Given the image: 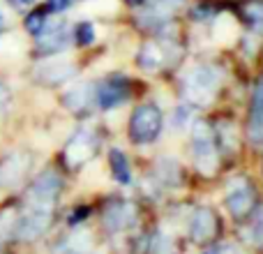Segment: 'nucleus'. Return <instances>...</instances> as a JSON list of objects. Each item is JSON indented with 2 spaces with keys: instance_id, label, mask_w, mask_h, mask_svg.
<instances>
[{
  "instance_id": "72a5a7b5",
  "label": "nucleus",
  "mask_w": 263,
  "mask_h": 254,
  "mask_svg": "<svg viewBox=\"0 0 263 254\" xmlns=\"http://www.w3.org/2000/svg\"><path fill=\"white\" fill-rule=\"evenodd\" d=\"M125 3H127L129 7H143V3H145V0H125Z\"/></svg>"
},
{
  "instance_id": "c85d7f7f",
  "label": "nucleus",
  "mask_w": 263,
  "mask_h": 254,
  "mask_svg": "<svg viewBox=\"0 0 263 254\" xmlns=\"http://www.w3.org/2000/svg\"><path fill=\"white\" fill-rule=\"evenodd\" d=\"M88 215H90V208H88V206H79V208H74V213L69 215V227H77V224H81L83 220L88 217Z\"/></svg>"
},
{
  "instance_id": "4468645a",
  "label": "nucleus",
  "mask_w": 263,
  "mask_h": 254,
  "mask_svg": "<svg viewBox=\"0 0 263 254\" xmlns=\"http://www.w3.org/2000/svg\"><path fill=\"white\" fill-rule=\"evenodd\" d=\"M69 44V30L65 23H55V26H44V30L37 35V51L40 53H58V51L67 49Z\"/></svg>"
},
{
  "instance_id": "473e14b6",
  "label": "nucleus",
  "mask_w": 263,
  "mask_h": 254,
  "mask_svg": "<svg viewBox=\"0 0 263 254\" xmlns=\"http://www.w3.org/2000/svg\"><path fill=\"white\" fill-rule=\"evenodd\" d=\"M30 3H35V0H9L12 7H26V5H30Z\"/></svg>"
},
{
  "instance_id": "f8f14e48",
  "label": "nucleus",
  "mask_w": 263,
  "mask_h": 254,
  "mask_svg": "<svg viewBox=\"0 0 263 254\" xmlns=\"http://www.w3.org/2000/svg\"><path fill=\"white\" fill-rule=\"evenodd\" d=\"M102 220H104V227L109 231H125V229L134 227L139 222V210H136L134 204H127V201L111 204V206H106Z\"/></svg>"
},
{
  "instance_id": "412c9836",
  "label": "nucleus",
  "mask_w": 263,
  "mask_h": 254,
  "mask_svg": "<svg viewBox=\"0 0 263 254\" xmlns=\"http://www.w3.org/2000/svg\"><path fill=\"white\" fill-rule=\"evenodd\" d=\"M242 236H245L247 243H252L254 247H261L263 245V208L256 210L254 220H252V224L242 231Z\"/></svg>"
},
{
  "instance_id": "ddd939ff",
  "label": "nucleus",
  "mask_w": 263,
  "mask_h": 254,
  "mask_svg": "<svg viewBox=\"0 0 263 254\" xmlns=\"http://www.w3.org/2000/svg\"><path fill=\"white\" fill-rule=\"evenodd\" d=\"M77 67L67 60H46L35 69V81L42 86H60L74 77Z\"/></svg>"
},
{
  "instance_id": "c756f323",
  "label": "nucleus",
  "mask_w": 263,
  "mask_h": 254,
  "mask_svg": "<svg viewBox=\"0 0 263 254\" xmlns=\"http://www.w3.org/2000/svg\"><path fill=\"white\" fill-rule=\"evenodd\" d=\"M69 3H72V0H49V7L53 9V12H63V9L69 7Z\"/></svg>"
},
{
  "instance_id": "6ab92c4d",
  "label": "nucleus",
  "mask_w": 263,
  "mask_h": 254,
  "mask_svg": "<svg viewBox=\"0 0 263 254\" xmlns=\"http://www.w3.org/2000/svg\"><path fill=\"white\" fill-rule=\"evenodd\" d=\"M155 178L164 187H178L180 185V167H178V162H173L168 157L159 159L157 167H155Z\"/></svg>"
},
{
  "instance_id": "4be33fe9",
  "label": "nucleus",
  "mask_w": 263,
  "mask_h": 254,
  "mask_svg": "<svg viewBox=\"0 0 263 254\" xmlns=\"http://www.w3.org/2000/svg\"><path fill=\"white\" fill-rule=\"evenodd\" d=\"M242 16L256 30H263V3H247L242 7Z\"/></svg>"
},
{
  "instance_id": "7c9ffc66",
  "label": "nucleus",
  "mask_w": 263,
  "mask_h": 254,
  "mask_svg": "<svg viewBox=\"0 0 263 254\" xmlns=\"http://www.w3.org/2000/svg\"><path fill=\"white\" fill-rule=\"evenodd\" d=\"M205 254H240V252H238L233 245H222V247H215V250H210Z\"/></svg>"
},
{
  "instance_id": "7ed1b4c3",
  "label": "nucleus",
  "mask_w": 263,
  "mask_h": 254,
  "mask_svg": "<svg viewBox=\"0 0 263 254\" xmlns=\"http://www.w3.org/2000/svg\"><path fill=\"white\" fill-rule=\"evenodd\" d=\"M159 130H162V111H159L157 104H141L134 109L129 118V139L132 143H153L159 136Z\"/></svg>"
},
{
  "instance_id": "20e7f679",
  "label": "nucleus",
  "mask_w": 263,
  "mask_h": 254,
  "mask_svg": "<svg viewBox=\"0 0 263 254\" xmlns=\"http://www.w3.org/2000/svg\"><path fill=\"white\" fill-rule=\"evenodd\" d=\"M100 148V136L95 134V130H79L72 139L67 141L63 150V162L69 169H81L83 164H88L97 155Z\"/></svg>"
},
{
  "instance_id": "f3484780",
  "label": "nucleus",
  "mask_w": 263,
  "mask_h": 254,
  "mask_svg": "<svg viewBox=\"0 0 263 254\" xmlns=\"http://www.w3.org/2000/svg\"><path fill=\"white\" fill-rule=\"evenodd\" d=\"M92 97H95V86H92V83H79L72 90L65 93L63 104L67 106L69 111H83L92 102Z\"/></svg>"
},
{
  "instance_id": "aec40b11",
  "label": "nucleus",
  "mask_w": 263,
  "mask_h": 254,
  "mask_svg": "<svg viewBox=\"0 0 263 254\" xmlns=\"http://www.w3.org/2000/svg\"><path fill=\"white\" fill-rule=\"evenodd\" d=\"M109 164H111V173H114L116 180H118L120 185H127V183L132 180L127 155H125L120 148H111L109 150Z\"/></svg>"
},
{
  "instance_id": "a878e982",
  "label": "nucleus",
  "mask_w": 263,
  "mask_h": 254,
  "mask_svg": "<svg viewBox=\"0 0 263 254\" xmlns=\"http://www.w3.org/2000/svg\"><path fill=\"white\" fill-rule=\"evenodd\" d=\"M44 26H46V12L44 9H37V12L28 14V19H26V30L28 32L40 35V32L44 30Z\"/></svg>"
},
{
  "instance_id": "423d86ee",
  "label": "nucleus",
  "mask_w": 263,
  "mask_h": 254,
  "mask_svg": "<svg viewBox=\"0 0 263 254\" xmlns=\"http://www.w3.org/2000/svg\"><path fill=\"white\" fill-rule=\"evenodd\" d=\"M32 164V155L28 150H14L0 162V187H16L28 176Z\"/></svg>"
},
{
  "instance_id": "f704fd0d",
  "label": "nucleus",
  "mask_w": 263,
  "mask_h": 254,
  "mask_svg": "<svg viewBox=\"0 0 263 254\" xmlns=\"http://www.w3.org/2000/svg\"><path fill=\"white\" fill-rule=\"evenodd\" d=\"M5 28V19H3V14H0V30Z\"/></svg>"
},
{
  "instance_id": "cd10ccee",
  "label": "nucleus",
  "mask_w": 263,
  "mask_h": 254,
  "mask_svg": "<svg viewBox=\"0 0 263 254\" xmlns=\"http://www.w3.org/2000/svg\"><path fill=\"white\" fill-rule=\"evenodd\" d=\"M213 16H215V7H210V5H196V7H192V19H196V21H208Z\"/></svg>"
},
{
  "instance_id": "bb28decb",
  "label": "nucleus",
  "mask_w": 263,
  "mask_h": 254,
  "mask_svg": "<svg viewBox=\"0 0 263 254\" xmlns=\"http://www.w3.org/2000/svg\"><path fill=\"white\" fill-rule=\"evenodd\" d=\"M187 120H190V109H187V106H178V109L173 111V116H171V127L173 130H180Z\"/></svg>"
},
{
  "instance_id": "2eb2a0df",
  "label": "nucleus",
  "mask_w": 263,
  "mask_h": 254,
  "mask_svg": "<svg viewBox=\"0 0 263 254\" xmlns=\"http://www.w3.org/2000/svg\"><path fill=\"white\" fill-rule=\"evenodd\" d=\"M247 134L252 141H263V79L259 81L252 97V114H250V123H247Z\"/></svg>"
},
{
  "instance_id": "f03ea898",
  "label": "nucleus",
  "mask_w": 263,
  "mask_h": 254,
  "mask_svg": "<svg viewBox=\"0 0 263 254\" xmlns=\"http://www.w3.org/2000/svg\"><path fill=\"white\" fill-rule=\"evenodd\" d=\"M53 222V206H37L26 204V210L16 217V227H14V238L23 243L37 241L44 236L46 229Z\"/></svg>"
},
{
  "instance_id": "6e6552de",
  "label": "nucleus",
  "mask_w": 263,
  "mask_h": 254,
  "mask_svg": "<svg viewBox=\"0 0 263 254\" xmlns=\"http://www.w3.org/2000/svg\"><path fill=\"white\" fill-rule=\"evenodd\" d=\"M182 0H153L143 12L136 16V23L145 30H159L162 26L171 23L173 14L180 9Z\"/></svg>"
},
{
  "instance_id": "2f4dec72",
  "label": "nucleus",
  "mask_w": 263,
  "mask_h": 254,
  "mask_svg": "<svg viewBox=\"0 0 263 254\" xmlns=\"http://www.w3.org/2000/svg\"><path fill=\"white\" fill-rule=\"evenodd\" d=\"M7 102H9V90H7V86L0 83V111L7 106Z\"/></svg>"
},
{
  "instance_id": "9d476101",
  "label": "nucleus",
  "mask_w": 263,
  "mask_h": 254,
  "mask_svg": "<svg viewBox=\"0 0 263 254\" xmlns=\"http://www.w3.org/2000/svg\"><path fill=\"white\" fill-rule=\"evenodd\" d=\"M254 190L245 178H236V180L229 183V192H227V210L233 217H245L252 213L254 208Z\"/></svg>"
},
{
  "instance_id": "f257e3e1",
  "label": "nucleus",
  "mask_w": 263,
  "mask_h": 254,
  "mask_svg": "<svg viewBox=\"0 0 263 254\" xmlns=\"http://www.w3.org/2000/svg\"><path fill=\"white\" fill-rule=\"evenodd\" d=\"M222 83V72L213 65H196L182 79V95L194 106H208Z\"/></svg>"
},
{
  "instance_id": "a211bd4d",
  "label": "nucleus",
  "mask_w": 263,
  "mask_h": 254,
  "mask_svg": "<svg viewBox=\"0 0 263 254\" xmlns=\"http://www.w3.org/2000/svg\"><path fill=\"white\" fill-rule=\"evenodd\" d=\"M90 250V233L88 231H77L72 236L63 238V241L55 245L53 254H88Z\"/></svg>"
},
{
  "instance_id": "9b49d317",
  "label": "nucleus",
  "mask_w": 263,
  "mask_h": 254,
  "mask_svg": "<svg viewBox=\"0 0 263 254\" xmlns=\"http://www.w3.org/2000/svg\"><path fill=\"white\" fill-rule=\"evenodd\" d=\"M129 97V81L125 74H114L104 79L95 90V100L102 109H114Z\"/></svg>"
},
{
  "instance_id": "1a4fd4ad",
  "label": "nucleus",
  "mask_w": 263,
  "mask_h": 254,
  "mask_svg": "<svg viewBox=\"0 0 263 254\" xmlns=\"http://www.w3.org/2000/svg\"><path fill=\"white\" fill-rule=\"evenodd\" d=\"M219 231V220L215 215L213 208L208 206H201V208L194 210V215L190 217V224H187V236L194 243H210Z\"/></svg>"
},
{
  "instance_id": "393cba45",
  "label": "nucleus",
  "mask_w": 263,
  "mask_h": 254,
  "mask_svg": "<svg viewBox=\"0 0 263 254\" xmlns=\"http://www.w3.org/2000/svg\"><path fill=\"white\" fill-rule=\"evenodd\" d=\"M74 40H77L79 46H90L92 42L97 40L92 23H90V21H81V23H79L77 30H74Z\"/></svg>"
},
{
  "instance_id": "dca6fc26",
  "label": "nucleus",
  "mask_w": 263,
  "mask_h": 254,
  "mask_svg": "<svg viewBox=\"0 0 263 254\" xmlns=\"http://www.w3.org/2000/svg\"><path fill=\"white\" fill-rule=\"evenodd\" d=\"M166 60V49L162 42H145L141 51L136 53V65L141 69H157Z\"/></svg>"
},
{
  "instance_id": "39448f33",
  "label": "nucleus",
  "mask_w": 263,
  "mask_h": 254,
  "mask_svg": "<svg viewBox=\"0 0 263 254\" xmlns=\"http://www.w3.org/2000/svg\"><path fill=\"white\" fill-rule=\"evenodd\" d=\"M192 159H194L196 169L205 176L215 173L217 169V150L213 143V132L205 123H196L194 136H192Z\"/></svg>"
},
{
  "instance_id": "5701e85b",
  "label": "nucleus",
  "mask_w": 263,
  "mask_h": 254,
  "mask_svg": "<svg viewBox=\"0 0 263 254\" xmlns=\"http://www.w3.org/2000/svg\"><path fill=\"white\" fill-rule=\"evenodd\" d=\"M148 250L150 254H176V245H173V238L168 233H157L148 245Z\"/></svg>"
},
{
  "instance_id": "0eeeda50",
  "label": "nucleus",
  "mask_w": 263,
  "mask_h": 254,
  "mask_svg": "<svg viewBox=\"0 0 263 254\" xmlns=\"http://www.w3.org/2000/svg\"><path fill=\"white\" fill-rule=\"evenodd\" d=\"M60 190H63V178L55 171H42L40 176L32 180L30 190H28V204L53 206Z\"/></svg>"
},
{
  "instance_id": "b1692460",
  "label": "nucleus",
  "mask_w": 263,
  "mask_h": 254,
  "mask_svg": "<svg viewBox=\"0 0 263 254\" xmlns=\"http://www.w3.org/2000/svg\"><path fill=\"white\" fill-rule=\"evenodd\" d=\"M16 217L18 213L14 208H7L0 213V241H5V238L14 236V227H16Z\"/></svg>"
}]
</instances>
